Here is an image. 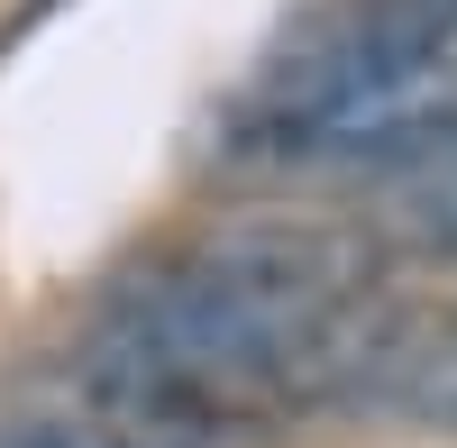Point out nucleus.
Segmentation results:
<instances>
[{"label": "nucleus", "mask_w": 457, "mask_h": 448, "mask_svg": "<svg viewBox=\"0 0 457 448\" xmlns=\"http://www.w3.org/2000/svg\"><path fill=\"white\" fill-rule=\"evenodd\" d=\"M183 266L228 284V293H247V303H265V311H348V303H375L385 247L366 238V220L238 211L220 229H202Z\"/></svg>", "instance_id": "nucleus-1"}, {"label": "nucleus", "mask_w": 457, "mask_h": 448, "mask_svg": "<svg viewBox=\"0 0 457 448\" xmlns=\"http://www.w3.org/2000/svg\"><path fill=\"white\" fill-rule=\"evenodd\" d=\"M284 165H338V174H375V183L457 174V83L403 92L385 110H357V120H329L320 137H302Z\"/></svg>", "instance_id": "nucleus-2"}, {"label": "nucleus", "mask_w": 457, "mask_h": 448, "mask_svg": "<svg viewBox=\"0 0 457 448\" xmlns=\"http://www.w3.org/2000/svg\"><path fill=\"white\" fill-rule=\"evenodd\" d=\"M338 412L357 421H403L421 439H457V320H421V311H385L366 376L348 385Z\"/></svg>", "instance_id": "nucleus-3"}, {"label": "nucleus", "mask_w": 457, "mask_h": 448, "mask_svg": "<svg viewBox=\"0 0 457 448\" xmlns=\"http://www.w3.org/2000/svg\"><path fill=\"white\" fill-rule=\"evenodd\" d=\"M366 238L385 247V266H457V174L394 183V193L375 202Z\"/></svg>", "instance_id": "nucleus-4"}, {"label": "nucleus", "mask_w": 457, "mask_h": 448, "mask_svg": "<svg viewBox=\"0 0 457 448\" xmlns=\"http://www.w3.org/2000/svg\"><path fill=\"white\" fill-rule=\"evenodd\" d=\"M0 448H137V439L101 421H19V430H0Z\"/></svg>", "instance_id": "nucleus-5"}]
</instances>
